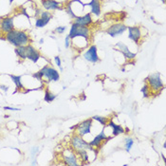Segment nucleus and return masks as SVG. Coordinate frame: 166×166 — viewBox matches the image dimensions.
<instances>
[{
  "mask_svg": "<svg viewBox=\"0 0 166 166\" xmlns=\"http://www.w3.org/2000/svg\"><path fill=\"white\" fill-rule=\"evenodd\" d=\"M5 38L15 48L21 46H27L30 43L29 34L24 30H18L15 29L6 33Z\"/></svg>",
  "mask_w": 166,
  "mask_h": 166,
  "instance_id": "nucleus-1",
  "label": "nucleus"
},
{
  "mask_svg": "<svg viewBox=\"0 0 166 166\" xmlns=\"http://www.w3.org/2000/svg\"><path fill=\"white\" fill-rule=\"evenodd\" d=\"M32 76H33V78L37 79L38 81H40L42 83H43V78L48 79V82H51V81L57 82L60 79L59 72L55 68H53L52 67H49V66L44 67L43 68H41V70L34 73Z\"/></svg>",
  "mask_w": 166,
  "mask_h": 166,
  "instance_id": "nucleus-2",
  "label": "nucleus"
},
{
  "mask_svg": "<svg viewBox=\"0 0 166 166\" xmlns=\"http://www.w3.org/2000/svg\"><path fill=\"white\" fill-rule=\"evenodd\" d=\"M68 36L70 37V39H75L76 37H82L86 42H88L90 38V29L88 27H81L72 23Z\"/></svg>",
  "mask_w": 166,
  "mask_h": 166,
  "instance_id": "nucleus-3",
  "label": "nucleus"
},
{
  "mask_svg": "<svg viewBox=\"0 0 166 166\" xmlns=\"http://www.w3.org/2000/svg\"><path fill=\"white\" fill-rule=\"evenodd\" d=\"M145 81L150 86L152 92H160L163 89V83L160 78V73H154V74L149 75L145 79Z\"/></svg>",
  "mask_w": 166,
  "mask_h": 166,
  "instance_id": "nucleus-4",
  "label": "nucleus"
},
{
  "mask_svg": "<svg viewBox=\"0 0 166 166\" xmlns=\"http://www.w3.org/2000/svg\"><path fill=\"white\" fill-rule=\"evenodd\" d=\"M71 146L73 147V149L75 151H78V150H82V149H86V150H91V151H95L97 152V150H95L93 147L90 146L89 143L87 141H85L84 140L83 137H80L78 135H75L71 138Z\"/></svg>",
  "mask_w": 166,
  "mask_h": 166,
  "instance_id": "nucleus-5",
  "label": "nucleus"
},
{
  "mask_svg": "<svg viewBox=\"0 0 166 166\" xmlns=\"http://www.w3.org/2000/svg\"><path fill=\"white\" fill-rule=\"evenodd\" d=\"M92 123H93V120H92V118H90V119H87V120L84 121L83 122L79 123L78 125H76V131H77L78 136L85 137V135L90 134Z\"/></svg>",
  "mask_w": 166,
  "mask_h": 166,
  "instance_id": "nucleus-6",
  "label": "nucleus"
},
{
  "mask_svg": "<svg viewBox=\"0 0 166 166\" xmlns=\"http://www.w3.org/2000/svg\"><path fill=\"white\" fill-rule=\"evenodd\" d=\"M84 58L89 63H97L100 61L98 56V49L97 47L92 45L88 48V49L84 53Z\"/></svg>",
  "mask_w": 166,
  "mask_h": 166,
  "instance_id": "nucleus-7",
  "label": "nucleus"
},
{
  "mask_svg": "<svg viewBox=\"0 0 166 166\" xmlns=\"http://www.w3.org/2000/svg\"><path fill=\"white\" fill-rule=\"evenodd\" d=\"M127 30V27L122 24V23H118V24H114L111 27H109L106 30V33L109 34L111 37H116V36L122 35V33H124V31Z\"/></svg>",
  "mask_w": 166,
  "mask_h": 166,
  "instance_id": "nucleus-8",
  "label": "nucleus"
},
{
  "mask_svg": "<svg viewBox=\"0 0 166 166\" xmlns=\"http://www.w3.org/2000/svg\"><path fill=\"white\" fill-rule=\"evenodd\" d=\"M128 37L129 39H131L134 41L136 44H140V40L141 39V30L140 27H128Z\"/></svg>",
  "mask_w": 166,
  "mask_h": 166,
  "instance_id": "nucleus-9",
  "label": "nucleus"
},
{
  "mask_svg": "<svg viewBox=\"0 0 166 166\" xmlns=\"http://www.w3.org/2000/svg\"><path fill=\"white\" fill-rule=\"evenodd\" d=\"M14 29L13 17H5L0 21V30L3 33H8Z\"/></svg>",
  "mask_w": 166,
  "mask_h": 166,
  "instance_id": "nucleus-10",
  "label": "nucleus"
},
{
  "mask_svg": "<svg viewBox=\"0 0 166 166\" xmlns=\"http://www.w3.org/2000/svg\"><path fill=\"white\" fill-rule=\"evenodd\" d=\"M26 55H27V59L30 60L33 63H37V61L40 58V52L35 49L33 46L28 44L26 46Z\"/></svg>",
  "mask_w": 166,
  "mask_h": 166,
  "instance_id": "nucleus-11",
  "label": "nucleus"
},
{
  "mask_svg": "<svg viewBox=\"0 0 166 166\" xmlns=\"http://www.w3.org/2000/svg\"><path fill=\"white\" fill-rule=\"evenodd\" d=\"M111 138H113V137H108V136H106L105 135V132H104V129H103L102 130V132L100 133V134H98L97 136H95L94 137V139L92 140L90 142H88L89 143V145L90 146H92L94 148H99L100 147V145L102 144V142L104 141H108V140H110Z\"/></svg>",
  "mask_w": 166,
  "mask_h": 166,
  "instance_id": "nucleus-12",
  "label": "nucleus"
},
{
  "mask_svg": "<svg viewBox=\"0 0 166 166\" xmlns=\"http://www.w3.org/2000/svg\"><path fill=\"white\" fill-rule=\"evenodd\" d=\"M92 23L91 13H86L83 16H77L75 19H73V24L81 27H87Z\"/></svg>",
  "mask_w": 166,
  "mask_h": 166,
  "instance_id": "nucleus-13",
  "label": "nucleus"
},
{
  "mask_svg": "<svg viewBox=\"0 0 166 166\" xmlns=\"http://www.w3.org/2000/svg\"><path fill=\"white\" fill-rule=\"evenodd\" d=\"M116 47H117V48H119L120 51L123 54V56L125 57V59H127V60H132V59H135V58H136L137 54H136V53H133V52H131L130 50H129L128 47H127L124 43H122V42H118V43L116 44Z\"/></svg>",
  "mask_w": 166,
  "mask_h": 166,
  "instance_id": "nucleus-14",
  "label": "nucleus"
},
{
  "mask_svg": "<svg viewBox=\"0 0 166 166\" xmlns=\"http://www.w3.org/2000/svg\"><path fill=\"white\" fill-rule=\"evenodd\" d=\"M53 17V15L48 12H41V16L40 18H38L37 20H36V23H35V26L37 28H44L46 27L48 22L51 20V18Z\"/></svg>",
  "mask_w": 166,
  "mask_h": 166,
  "instance_id": "nucleus-15",
  "label": "nucleus"
},
{
  "mask_svg": "<svg viewBox=\"0 0 166 166\" xmlns=\"http://www.w3.org/2000/svg\"><path fill=\"white\" fill-rule=\"evenodd\" d=\"M41 3L46 11H56L63 9L60 7L61 3L56 1V0H41Z\"/></svg>",
  "mask_w": 166,
  "mask_h": 166,
  "instance_id": "nucleus-16",
  "label": "nucleus"
},
{
  "mask_svg": "<svg viewBox=\"0 0 166 166\" xmlns=\"http://www.w3.org/2000/svg\"><path fill=\"white\" fill-rule=\"evenodd\" d=\"M64 161H65V164L69 165V166H77V165H79L78 159H77L76 155L73 153L72 151H69V150H68V155H65L64 156Z\"/></svg>",
  "mask_w": 166,
  "mask_h": 166,
  "instance_id": "nucleus-17",
  "label": "nucleus"
},
{
  "mask_svg": "<svg viewBox=\"0 0 166 166\" xmlns=\"http://www.w3.org/2000/svg\"><path fill=\"white\" fill-rule=\"evenodd\" d=\"M85 6H89L91 9V13H93L96 16L101 14V0H91L88 4Z\"/></svg>",
  "mask_w": 166,
  "mask_h": 166,
  "instance_id": "nucleus-18",
  "label": "nucleus"
},
{
  "mask_svg": "<svg viewBox=\"0 0 166 166\" xmlns=\"http://www.w3.org/2000/svg\"><path fill=\"white\" fill-rule=\"evenodd\" d=\"M107 125H108L109 127L112 128V137H113V138L119 136L120 134H123V133H124V129H123L121 125L116 124V123H115L113 121H111V120L108 121Z\"/></svg>",
  "mask_w": 166,
  "mask_h": 166,
  "instance_id": "nucleus-19",
  "label": "nucleus"
},
{
  "mask_svg": "<svg viewBox=\"0 0 166 166\" xmlns=\"http://www.w3.org/2000/svg\"><path fill=\"white\" fill-rule=\"evenodd\" d=\"M11 77V79L12 80V82L14 83L15 85V87H16V92L17 90L19 89H24V85L23 84L21 83V79H22V76H15V75H9Z\"/></svg>",
  "mask_w": 166,
  "mask_h": 166,
  "instance_id": "nucleus-20",
  "label": "nucleus"
},
{
  "mask_svg": "<svg viewBox=\"0 0 166 166\" xmlns=\"http://www.w3.org/2000/svg\"><path fill=\"white\" fill-rule=\"evenodd\" d=\"M15 53L18 57L22 60H26L27 59V55H26V46H21V47H17L14 49Z\"/></svg>",
  "mask_w": 166,
  "mask_h": 166,
  "instance_id": "nucleus-21",
  "label": "nucleus"
},
{
  "mask_svg": "<svg viewBox=\"0 0 166 166\" xmlns=\"http://www.w3.org/2000/svg\"><path fill=\"white\" fill-rule=\"evenodd\" d=\"M141 93L143 94V98H144V99L149 98V97L151 96V94L153 93L152 90H151V88H150V86L148 85V84H145V85L141 87Z\"/></svg>",
  "mask_w": 166,
  "mask_h": 166,
  "instance_id": "nucleus-22",
  "label": "nucleus"
},
{
  "mask_svg": "<svg viewBox=\"0 0 166 166\" xmlns=\"http://www.w3.org/2000/svg\"><path fill=\"white\" fill-rule=\"evenodd\" d=\"M77 155L80 157V159L83 160V162L85 161H88V153H87V150L86 149H82V150H78L76 151Z\"/></svg>",
  "mask_w": 166,
  "mask_h": 166,
  "instance_id": "nucleus-23",
  "label": "nucleus"
},
{
  "mask_svg": "<svg viewBox=\"0 0 166 166\" xmlns=\"http://www.w3.org/2000/svg\"><path fill=\"white\" fill-rule=\"evenodd\" d=\"M55 98H56V95L51 93V92L48 90V89H46L45 90V101L47 103H51L52 101L55 100Z\"/></svg>",
  "mask_w": 166,
  "mask_h": 166,
  "instance_id": "nucleus-24",
  "label": "nucleus"
},
{
  "mask_svg": "<svg viewBox=\"0 0 166 166\" xmlns=\"http://www.w3.org/2000/svg\"><path fill=\"white\" fill-rule=\"evenodd\" d=\"M133 144H134V140L132 138H126L125 139V144H124L125 151L126 152H130Z\"/></svg>",
  "mask_w": 166,
  "mask_h": 166,
  "instance_id": "nucleus-25",
  "label": "nucleus"
},
{
  "mask_svg": "<svg viewBox=\"0 0 166 166\" xmlns=\"http://www.w3.org/2000/svg\"><path fill=\"white\" fill-rule=\"evenodd\" d=\"M92 120H95V121H97L98 122H100V123H101V124H103L104 126V125H106V124H107V122H108V121H109L107 118H105V117H102V116H98V115L92 117Z\"/></svg>",
  "mask_w": 166,
  "mask_h": 166,
  "instance_id": "nucleus-26",
  "label": "nucleus"
},
{
  "mask_svg": "<svg viewBox=\"0 0 166 166\" xmlns=\"http://www.w3.org/2000/svg\"><path fill=\"white\" fill-rule=\"evenodd\" d=\"M71 3H72V1L70 0V1L67 4V6H66V10H67V12L68 13V15L72 18V19H75V18L77 17V15H75V13L73 12V11H72V8H71Z\"/></svg>",
  "mask_w": 166,
  "mask_h": 166,
  "instance_id": "nucleus-27",
  "label": "nucleus"
},
{
  "mask_svg": "<svg viewBox=\"0 0 166 166\" xmlns=\"http://www.w3.org/2000/svg\"><path fill=\"white\" fill-rule=\"evenodd\" d=\"M38 152H39V147L38 146H35V147H33V148L31 149L30 154H31V157L33 158V159H35L36 155H38Z\"/></svg>",
  "mask_w": 166,
  "mask_h": 166,
  "instance_id": "nucleus-28",
  "label": "nucleus"
},
{
  "mask_svg": "<svg viewBox=\"0 0 166 166\" xmlns=\"http://www.w3.org/2000/svg\"><path fill=\"white\" fill-rule=\"evenodd\" d=\"M54 60H55V63H56V65H57V67L61 69V71L63 70V68H62V66H61V58L59 57V56H55L54 57Z\"/></svg>",
  "mask_w": 166,
  "mask_h": 166,
  "instance_id": "nucleus-29",
  "label": "nucleus"
},
{
  "mask_svg": "<svg viewBox=\"0 0 166 166\" xmlns=\"http://www.w3.org/2000/svg\"><path fill=\"white\" fill-rule=\"evenodd\" d=\"M70 37L68 36V34L66 36V38H65V47H66V48H68L69 47H70Z\"/></svg>",
  "mask_w": 166,
  "mask_h": 166,
  "instance_id": "nucleus-30",
  "label": "nucleus"
},
{
  "mask_svg": "<svg viewBox=\"0 0 166 166\" xmlns=\"http://www.w3.org/2000/svg\"><path fill=\"white\" fill-rule=\"evenodd\" d=\"M67 30V28L65 27V26H62V27H58V28H56V30H55V31H56L57 33H59V34H62V33H64L65 32V30Z\"/></svg>",
  "mask_w": 166,
  "mask_h": 166,
  "instance_id": "nucleus-31",
  "label": "nucleus"
},
{
  "mask_svg": "<svg viewBox=\"0 0 166 166\" xmlns=\"http://www.w3.org/2000/svg\"><path fill=\"white\" fill-rule=\"evenodd\" d=\"M5 110H12V111H19V108H15V107H10V106H4Z\"/></svg>",
  "mask_w": 166,
  "mask_h": 166,
  "instance_id": "nucleus-32",
  "label": "nucleus"
},
{
  "mask_svg": "<svg viewBox=\"0 0 166 166\" xmlns=\"http://www.w3.org/2000/svg\"><path fill=\"white\" fill-rule=\"evenodd\" d=\"M71 1H76V2H78V3H80L83 7H85V4H84L82 1H81V0H71Z\"/></svg>",
  "mask_w": 166,
  "mask_h": 166,
  "instance_id": "nucleus-33",
  "label": "nucleus"
},
{
  "mask_svg": "<svg viewBox=\"0 0 166 166\" xmlns=\"http://www.w3.org/2000/svg\"><path fill=\"white\" fill-rule=\"evenodd\" d=\"M0 88L3 89L4 91H7V90H8V87H7V86H5L4 85H0Z\"/></svg>",
  "mask_w": 166,
  "mask_h": 166,
  "instance_id": "nucleus-34",
  "label": "nucleus"
},
{
  "mask_svg": "<svg viewBox=\"0 0 166 166\" xmlns=\"http://www.w3.org/2000/svg\"><path fill=\"white\" fill-rule=\"evenodd\" d=\"M39 43H40V44H43V43H44V39H41V40L39 41Z\"/></svg>",
  "mask_w": 166,
  "mask_h": 166,
  "instance_id": "nucleus-35",
  "label": "nucleus"
},
{
  "mask_svg": "<svg viewBox=\"0 0 166 166\" xmlns=\"http://www.w3.org/2000/svg\"><path fill=\"white\" fill-rule=\"evenodd\" d=\"M1 35H2V31L0 30V38H1Z\"/></svg>",
  "mask_w": 166,
  "mask_h": 166,
  "instance_id": "nucleus-36",
  "label": "nucleus"
},
{
  "mask_svg": "<svg viewBox=\"0 0 166 166\" xmlns=\"http://www.w3.org/2000/svg\"><path fill=\"white\" fill-rule=\"evenodd\" d=\"M13 2V0H10V4H12Z\"/></svg>",
  "mask_w": 166,
  "mask_h": 166,
  "instance_id": "nucleus-37",
  "label": "nucleus"
},
{
  "mask_svg": "<svg viewBox=\"0 0 166 166\" xmlns=\"http://www.w3.org/2000/svg\"><path fill=\"white\" fill-rule=\"evenodd\" d=\"M161 1H162L163 3H165V0H161Z\"/></svg>",
  "mask_w": 166,
  "mask_h": 166,
  "instance_id": "nucleus-38",
  "label": "nucleus"
}]
</instances>
